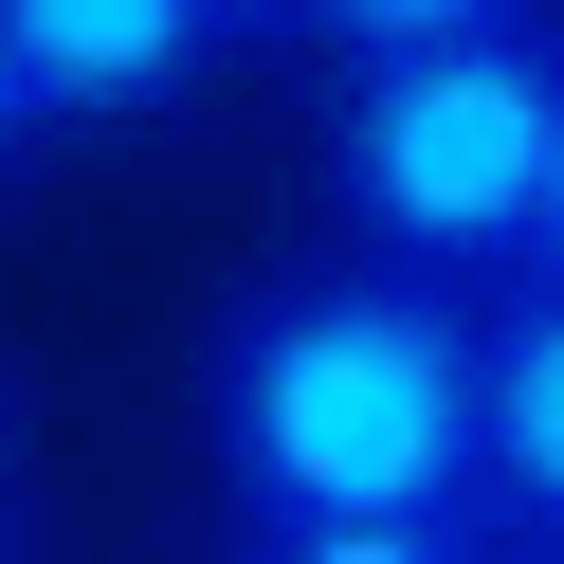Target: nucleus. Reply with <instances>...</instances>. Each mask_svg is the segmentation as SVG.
<instances>
[{
    "label": "nucleus",
    "instance_id": "obj_1",
    "mask_svg": "<svg viewBox=\"0 0 564 564\" xmlns=\"http://www.w3.org/2000/svg\"><path fill=\"white\" fill-rule=\"evenodd\" d=\"M474 292L382 256L237 273L200 328V455L237 528H474Z\"/></svg>",
    "mask_w": 564,
    "mask_h": 564
},
{
    "label": "nucleus",
    "instance_id": "obj_11",
    "mask_svg": "<svg viewBox=\"0 0 564 564\" xmlns=\"http://www.w3.org/2000/svg\"><path fill=\"white\" fill-rule=\"evenodd\" d=\"M0 564H19V546H0Z\"/></svg>",
    "mask_w": 564,
    "mask_h": 564
},
{
    "label": "nucleus",
    "instance_id": "obj_7",
    "mask_svg": "<svg viewBox=\"0 0 564 564\" xmlns=\"http://www.w3.org/2000/svg\"><path fill=\"white\" fill-rule=\"evenodd\" d=\"M528 292H564V147H546V219H528Z\"/></svg>",
    "mask_w": 564,
    "mask_h": 564
},
{
    "label": "nucleus",
    "instance_id": "obj_4",
    "mask_svg": "<svg viewBox=\"0 0 564 564\" xmlns=\"http://www.w3.org/2000/svg\"><path fill=\"white\" fill-rule=\"evenodd\" d=\"M474 528L564 546V292H491L474 328Z\"/></svg>",
    "mask_w": 564,
    "mask_h": 564
},
{
    "label": "nucleus",
    "instance_id": "obj_3",
    "mask_svg": "<svg viewBox=\"0 0 564 564\" xmlns=\"http://www.w3.org/2000/svg\"><path fill=\"white\" fill-rule=\"evenodd\" d=\"M219 37H237L219 0H0V55H19L37 128H164V110H200Z\"/></svg>",
    "mask_w": 564,
    "mask_h": 564
},
{
    "label": "nucleus",
    "instance_id": "obj_10",
    "mask_svg": "<svg viewBox=\"0 0 564 564\" xmlns=\"http://www.w3.org/2000/svg\"><path fill=\"white\" fill-rule=\"evenodd\" d=\"M0 474H19V365H0Z\"/></svg>",
    "mask_w": 564,
    "mask_h": 564
},
{
    "label": "nucleus",
    "instance_id": "obj_6",
    "mask_svg": "<svg viewBox=\"0 0 564 564\" xmlns=\"http://www.w3.org/2000/svg\"><path fill=\"white\" fill-rule=\"evenodd\" d=\"M237 564H491L474 528H237Z\"/></svg>",
    "mask_w": 564,
    "mask_h": 564
},
{
    "label": "nucleus",
    "instance_id": "obj_8",
    "mask_svg": "<svg viewBox=\"0 0 564 564\" xmlns=\"http://www.w3.org/2000/svg\"><path fill=\"white\" fill-rule=\"evenodd\" d=\"M55 128H37V91H19V55H0V164H37Z\"/></svg>",
    "mask_w": 564,
    "mask_h": 564
},
{
    "label": "nucleus",
    "instance_id": "obj_5",
    "mask_svg": "<svg viewBox=\"0 0 564 564\" xmlns=\"http://www.w3.org/2000/svg\"><path fill=\"white\" fill-rule=\"evenodd\" d=\"M510 19H546V0H292V37H328V74H346V55H437V37H510Z\"/></svg>",
    "mask_w": 564,
    "mask_h": 564
},
{
    "label": "nucleus",
    "instance_id": "obj_9",
    "mask_svg": "<svg viewBox=\"0 0 564 564\" xmlns=\"http://www.w3.org/2000/svg\"><path fill=\"white\" fill-rule=\"evenodd\" d=\"M219 19H256V37H292V0H219Z\"/></svg>",
    "mask_w": 564,
    "mask_h": 564
},
{
    "label": "nucleus",
    "instance_id": "obj_2",
    "mask_svg": "<svg viewBox=\"0 0 564 564\" xmlns=\"http://www.w3.org/2000/svg\"><path fill=\"white\" fill-rule=\"evenodd\" d=\"M546 147H564V19L437 37V55H346V74H328V200H346V256L437 273V292H474V310L528 292Z\"/></svg>",
    "mask_w": 564,
    "mask_h": 564
}]
</instances>
